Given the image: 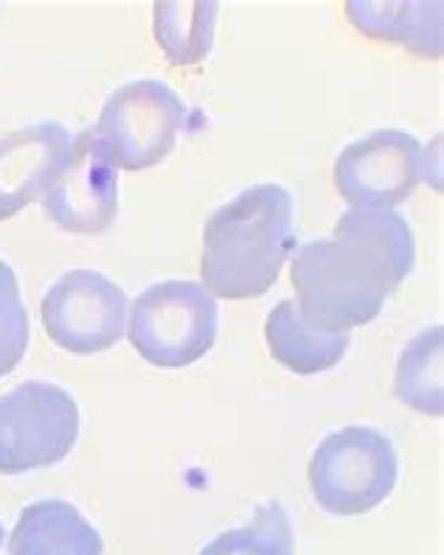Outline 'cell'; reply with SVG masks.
Segmentation results:
<instances>
[{"mask_svg":"<svg viewBox=\"0 0 444 555\" xmlns=\"http://www.w3.org/2000/svg\"><path fill=\"white\" fill-rule=\"evenodd\" d=\"M417 261L408 219L391 208H348L332 238L301 244L290 267L301 318L327 334L352 332L383 312Z\"/></svg>","mask_w":444,"mask_h":555,"instance_id":"cell-1","label":"cell"},{"mask_svg":"<svg viewBox=\"0 0 444 555\" xmlns=\"http://www.w3.org/2000/svg\"><path fill=\"white\" fill-rule=\"evenodd\" d=\"M293 247V194L279 183L251 185L205 222L203 286L214 298H262L279 281Z\"/></svg>","mask_w":444,"mask_h":555,"instance_id":"cell-2","label":"cell"},{"mask_svg":"<svg viewBox=\"0 0 444 555\" xmlns=\"http://www.w3.org/2000/svg\"><path fill=\"white\" fill-rule=\"evenodd\" d=\"M217 298L198 281H161L132 304L130 343L155 367H189L217 343Z\"/></svg>","mask_w":444,"mask_h":555,"instance_id":"cell-3","label":"cell"},{"mask_svg":"<svg viewBox=\"0 0 444 555\" xmlns=\"http://www.w3.org/2000/svg\"><path fill=\"white\" fill-rule=\"evenodd\" d=\"M315 502L332 516H360L391 496L399 477V454L383 433L346 427L327 435L309 461Z\"/></svg>","mask_w":444,"mask_h":555,"instance_id":"cell-4","label":"cell"},{"mask_svg":"<svg viewBox=\"0 0 444 555\" xmlns=\"http://www.w3.org/2000/svg\"><path fill=\"white\" fill-rule=\"evenodd\" d=\"M186 118L189 107L169 85L138 79L110 93L90 132L116 169L144 171L175 150Z\"/></svg>","mask_w":444,"mask_h":555,"instance_id":"cell-5","label":"cell"},{"mask_svg":"<svg viewBox=\"0 0 444 555\" xmlns=\"http://www.w3.org/2000/svg\"><path fill=\"white\" fill-rule=\"evenodd\" d=\"M79 438V406L51 382H23L0 396V475L56 466Z\"/></svg>","mask_w":444,"mask_h":555,"instance_id":"cell-6","label":"cell"},{"mask_svg":"<svg viewBox=\"0 0 444 555\" xmlns=\"http://www.w3.org/2000/svg\"><path fill=\"white\" fill-rule=\"evenodd\" d=\"M42 325L62 351L90 357L113 348L127 328V292L97 270H71L49 286Z\"/></svg>","mask_w":444,"mask_h":555,"instance_id":"cell-7","label":"cell"},{"mask_svg":"<svg viewBox=\"0 0 444 555\" xmlns=\"http://www.w3.org/2000/svg\"><path fill=\"white\" fill-rule=\"evenodd\" d=\"M428 180L422 143L403 129H377L335 160V189L352 208H391Z\"/></svg>","mask_w":444,"mask_h":555,"instance_id":"cell-8","label":"cell"},{"mask_svg":"<svg viewBox=\"0 0 444 555\" xmlns=\"http://www.w3.org/2000/svg\"><path fill=\"white\" fill-rule=\"evenodd\" d=\"M46 217L65 233H104L118 217V169L93 132L83 129L71 141L60 175L42 194Z\"/></svg>","mask_w":444,"mask_h":555,"instance_id":"cell-9","label":"cell"},{"mask_svg":"<svg viewBox=\"0 0 444 555\" xmlns=\"http://www.w3.org/2000/svg\"><path fill=\"white\" fill-rule=\"evenodd\" d=\"M71 152L60 121H40L0 138V222L46 194Z\"/></svg>","mask_w":444,"mask_h":555,"instance_id":"cell-10","label":"cell"},{"mask_svg":"<svg viewBox=\"0 0 444 555\" xmlns=\"http://www.w3.org/2000/svg\"><path fill=\"white\" fill-rule=\"evenodd\" d=\"M104 542L83 511L65 500L31 502L9 535V555H102Z\"/></svg>","mask_w":444,"mask_h":555,"instance_id":"cell-11","label":"cell"},{"mask_svg":"<svg viewBox=\"0 0 444 555\" xmlns=\"http://www.w3.org/2000/svg\"><path fill=\"white\" fill-rule=\"evenodd\" d=\"M267 348L279 365L299 376H313L335 367L348 351L352 334H327L301 318L293 300H281L265 323Z\"/></svg>","mask_w":444,"mask_h":555,"instance_id":"cell-12","label":"cell"},{"mask_svg":"<svg viewBox=\"0 0 444 555\" xmlns=\"http://www.w3.org/2000/svg\"><path fill=\"white\" fill-rule=\"evenodd\" d=\"M346 14L357 31L375 40L442 56V3H348Z\"/></svg>","mask_w":444,"mask_h":555,"instance_id":"cell-13","label":"cell"},{"mask_svg":"<svg viewBox=\"0 0 444 555\" xmlns=\"http://www.w3.org/2000/svg\"><path fill=\"white\" fill-rule=\"evenodd\" d=\"M442 325H431L419 332L403 348V357L396 362L394 396L405 406L422 415H442Z\"/></svg>","mask_w":444,"mask_h":555,"instance_id":"cell-14","label":"cell"},{"mask_svg":"<svg viewBox=\"0 0 444 555\" xmlns=\"http://www.w3.org/2000/svg\"><path fill=\"white\" fill-rule=\"evenodd\" d=\"M217 3H164L155 9V37L175 65L205 60L214 42Z\"/></svg>","mask_w":444,"mask_h":555,"instance_id":"cell-15","label":"cell"},{"mask_svg":"<svg viewBox=\"0 0 444 555\" xmlns=\"http://www.w3.org/2000/svg\"><path fill=\"white\" fill-rule=\"evenodd\" d=\"M198 555H295L288 508L279 500L265 502L253 511L248 525L219 533Z\"/></svg>","mask_w":444,"mask_h":555,"instance_id":"cell-16","label":"cell"},{"mask_svg":"<svg viewBox=\"0 0 444 555\" xmlns=\"http://www.w3.org/2000/svg\"><path fill=\"white\" fill-rule=\"evenodd\" d=\"M28 312L21 298L17 272L0 258V379L21 365L28 351Z\"/></svg>","mask_w":444,"mask_h":555,"instance_id":"cell-17","label":"cell"},{"mask_svg":"<svg viewBox=\"0 0 444 555\" xmlns=\"http://www.w3.org/2000/svg\"><path fill=\"white\" fill-rule=\"evenodd\" d=\"M3 542H7V530H3V521H0V547H3Z\"/></svg>","mask_w":444,"mask_h":555,"instance_id":"cell-18","label":"cell"}]
</instances>
